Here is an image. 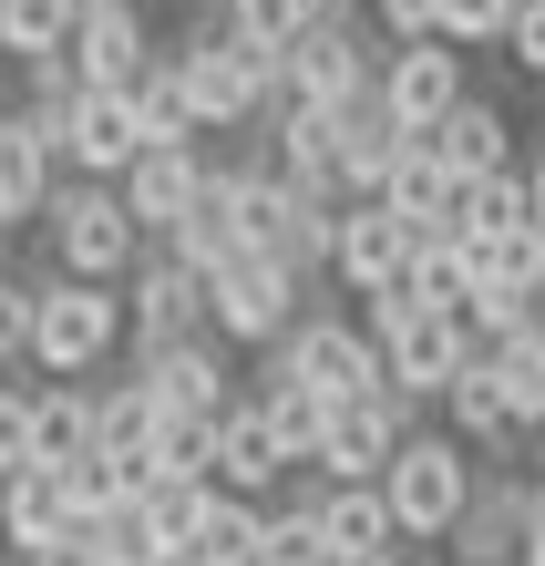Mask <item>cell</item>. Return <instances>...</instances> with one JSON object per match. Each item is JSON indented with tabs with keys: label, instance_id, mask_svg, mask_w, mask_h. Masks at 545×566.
<instances>
[{
	"label": "cell",
	"instance_id": "e0dca14e",
	"mask_svg": "<svg viewBox=\"0 0 545 566\" xmlns=\"http://www.w3.org/2000/svg\"><path fill=\"white\" fill-rule=\"evenodd\" d=\"M525 505H535L525 474H473V494H463V515H453L442 546L463 566H525Z\"/></svg>",
	"mask_w": 545,
	"mask_h": 566
},
{
	"label": "cell",
	"instance_id": "f907efd6",
	"mask_svg": "<svg viewBox=\"0 0 545 566\" xmlns=\"http://www.w3.org/2000/svg\"><path fill=\"white\" fill-rule=\"evenodd\" d=\"M535 319H545V248H535Z\"/></svg>",
	"mask_w": 545,
	"mask_h": 566
},
{
	"label": "cell",
	"instance_id": "8fae6325",
	"mask_svg": "<svg viewBox=\"0 0 545 566\" xmlns=\"http://www.w3.org/2000/svg\"><path fill=\"white\" fill-rule=\"evenodd\" d=\"M370 73H381V62H370V31L350 21V0H319V11L289 31V52H279V83L298 104H329V93H350Z\"/></svg>",
	"mask_w": 545,
	"mask_h": 566
},
{
	"label": "cell",
	"instance_id": "e575fe53",
	"mask_svg": "<svg viewBox=\"0 0 545 566\" xmlns=\"http://www.w3.org/2000/svg\"><path fill=\"white\" fill-rule=\"evenodd\" d=\"M319 391H298V381H258V422H268V443H279L289 463H310L319 453Z\"/></svg>",
	"mask_w": 545,
	"mask_h": 566
},
{
	"label": "cell",
	"instance_id": "816d5d0a",
	"mask_svg": "<svg viewBox=\"0 0 545 566\" xmlns=\"http://www.w3.org/2000/svg\"><path fill=\"white\" fill-rule=\"evenodd\" d=\"M165 566H207V556H196V546H176V556H165Z\"/></svg>",
	"mask_w": 545,
	"mask_h": 566
},
{
	"label": "cell",
	"instance_id": "74e56055",
	"mask_svg": "<svg viewBox=\"0 0 545 566\" xmlns=\"http://www.w3.org/2000/svg\"><path fill=\"white\" fill-rule=\"evenodd\" d=\"M525 319H535V289H525V279L463 289V329H473V340H504V329H525Z\"/></svg>",
	"mask_w": 545,
	"mask_h": 566
},
{
	"label": "cell",
	"instance_id": "b9f144b4",
	"mask_svg": "<svg viewBox=\"0 0 545 566\" xmlns=\"http://www.w3.org/2000/svg\"><path fill=\"white\" fill-rule=\"evenodd\" d=\"M504 62H525V73H545V0H515V21H504Z\"/></svg>",
	"mask_w": 545,
	"mask_h": 566
},
{
	"label": "cell",
	"instance_id": "ee69618b",
	"mask_svg": "<svg viewBox=\"0 0 545 566\" xmlns=\"http://www.w3.org/2000/svg\"><path fill=\"white\" fill-rule=\"evenodd\" d=\"M370 11H381L391 42H442V31H432V0H370Z\"/></svg>",
	"mask_w": 545,
	"mask_h": 566
},
{
	"label": "cell",
	"instance_id": "cb8c5ba5",
	"mask_svg": "<svg viewBox=\"0 0 545 566\" xmlns=\"http://www.w3.org/2000/svg\"><path fill=\"white\" fill-rule=\"evenodd\" d=\"M484 350V371L504 391V412H515V432H545V319L504 329V340H473Z\"/></svg>",
	"mask_w": 545,
	"mask_h": 566
},
{
	"label": "cell",
	"instance_id": "5b68a950",
	"mask_svg": "<svg viewBox=\"0 0 545 566\" xmlns=\"http://www.w3.org/2000/svg\"><path fill=\"white\" fill-rule=\"evenodd\" d=\"M114 340H124V289H104V279H42L31 289V360L52 381L93 371Z\"/></svg>",
	"mask_w": 545,
	"mask_h": 566
},
{
	"label": "cell",
	"instance_id": "836d02e7",
	"mask_svg": "<svg viewBox=\"0 0 545 566\" xmlns=\"http://www.w3.org/2000/svg\"><path fill=\"white\" fill-rule=\"evenodd\" d=\"M258 566H329L319 494H310V505H258Z\"/></svg>",
	"mask_w": 545,
	"mask_h": 566
},
{
	"label": "cell",
	"instance_id": "7c38bea8",
	"mask_svg": "<svg viewBox=\"0 0 545 566\" xmlns=\"http://www.w3.org/2000/svg\"><path fill=\"white\" fill-rule=\"evenodd\" d=\"M319 124H329V165H339V186H350V196H381V176H391L401 135H412V124L391 114L381 73H370V83H350V93H329V104H319Z\"/></svg>",
	"mask_w": 545,
	"mask_h": 566
},
{
	"label": "cell",
	"instance_id": "d6986e66",
	"mask_svg": "<svg viewBox=\"0 0 545 566\" xmlns=\"http://www.w3.org/2000/svg\"><path fill=\"white\" fill-rule=\"evenodd\" d=\"M145 155V124H134V93H73V114H62V165H83V176H124V165Z\"/></svg>",
	"mask_w": 545,
	"mask_h": 566
},
{
	"label": "cell",
	"instance_id": "4dcf8cb0",
	"mask_svg": "<svg viewBox=\"0 0 545 566\" xmlns=\"http://www.w3.org/2000/svg\"><path fill=\"white\" fill-rule=\"evenodd\" d=\"M186 546L207 556V566H258V494H227V484H207V505H196Z\"/></svg>",
	"mask_w": 545,
	"mask_h": 566
},
{
	"label": "cell",
	"instance_id": "f546056e",
	"mask_svg": "<svg viewBox=\"0 0 545 566\" xmlns=\"http://www.w3.org/2000/svg\"><path fill=\"white\" fill-rule=\"evenodd\" d=\"M319 536H329V566L360 556V546H401V525L381 505V484H329L319 494Z\"/></svg>",
	"mask_w": 545,
	"mask_h": 566
},
{
	"label": "cell",
	"instance_id": "4316f807",
	"mask_svg": "<svg viewBox=\"0 0 545 566\" xmlns=\"http://www.w3.org/2000/svg\"><path fill=\"white\" fill-rule=\"evenodd\" d=\"M279 474H289V453L268 443L258 402H227V412H217V484H227V494H258V505H268V484H279Z\"/></svg>",
	"mask_w": 545,
	"mask_h": 566
},
{
	"label": "cell",
	"instance_id": "3957f363",
	"mask_svg": "<svg viewBox=\"0 0 545 566\" xmlns=\"http://www.w3.org/2000/svg\"><path fill=\"white\" fill-rule=\"evenodd\" d=\"M463 494H473V443H453V432H401V443H391L381 505H391L401 536H453Z\"/></svg>",
	"mask_w": 545,
	"mask_h": 566
},
{
	"label": "cell",
	"instance_id": "7dc6e473",
	"mask_svg": "<svg viewBox=\"0 0 545 566\" xmlns=\"http://www.w3.org/2000/svg\"><path fill=\"white\" fill-rule=\"evenodd\" d=\"M339 566H412L401 546H360V556H339Z\"/></svg>",
	"mask_w": 545,
	"mask_h": 566
},
{
	"label": "cell",
	"instance_id": "484cf974",
	"mask_svg": "<svg viewBox=\"0 0 545 566\" xmlns=\"http://www.w3.org/2000/svg\"><path fill=\"white\" fill-rule=\"evenodd\" d=\"M93 453L124 474H155V391L145 381H104L93 391Z\"/></svg>",
	"mask_w": 545,
	"mask_h": 566
},
{
	"label": "cell",
	"instance_id": "f35d334b",
	"mask_svg": "<svg viewBox=\"0 0 545 566\" xmlns=\"http://www.w3.org/2000/svg\"><path fill=\"white\" fill-rule=\"evenodd\" d=\"M134 505H145V515L165 525V536L186 546V525H196V505H207V474H145V484H134Z\"/></svg>",
	"mask_w": 545,
	"mask_h": 566
},
{
	"label": "cell",
	"instance_id": "7402d4cb",
	"mask_svg": "<svg viewBox=\"0 0 545 566\" xmlns=\"http://www.w3.org/2000/svg\"><path fill=\"white\" fill-rule=\"evenodd\" d=\"M381 93H391L401 124L453 114V104H463V52H442V42H391V52H381Z\"/></svg>",
	"mask_w": 545,
	"mask_h": 566
},
{
	"label": "cell",
	"instance_id": "9c48e42d",
	"mask_svg": "<svg viewBox=\"0 0 545 566\" xmlns=\"http://www.w3.org/2000/svg\"><path fill=\"white\" fill-rule=\"evenodd\" d=\"M207 310H217V340H279V329L298 319V269L268 248H227L207 269Z\"/></svg>",
	"mask_w": 545,
	"mask_h": 566
},
{
	"label": "cell",
	"instance_id": "c3c4849f",
	"mask_svg": "<svg viewBox=\"0 0 545 566\" xmlns=\"http://www.w3.org/2000/svg\"><path fill=\"white\" fill-rule=\"evenodd\" d=\"M412 566H463V556H453V546H442V536H432V556H412Z\"/></svg>",
	"mask_w": 545,
	"mask_h": 566
},
{
	"label": "cell",
	"instance_id": "7bdbcfd3",
	"mask_svg": "<svg viewBox=\"0 0 545 566\" xmlns=\"http://www.w3.org/2000/svg\"><path fill=\"white\" fill-rule=\"evenodd\" d=\"M21 432H31V391L0 381V474H21Z\"/></svg>",
	"mask_w": 545,
	"mask_h": 566
},
{
	"label": "cell",
	"instance_id": "f6af8a7d",
	"mask_svg": "<svg viewBox=\"0 0 545 566\" xmlns=\"http://www.w3.org/2000/svg\"><path fill=\"white\" fill-rule=\"evenodd\" d=\"M11 566H93L83 546H11Z\"/></svg>",
	"mask_w": 545,
	"mask_h": 566
},
{
	"label": "cell",
	"instance_id": "ac0fdd59",
	"mask_svg": "<svg viewBox=\"0 0 545 566\" xmlns=\"http://www.w3.org/2000/svg\"><path fill=\"white\" fill-rule=\"evenodd\" d=\"M114 186H124V207H134V227H145V248H155V238H176V217L196 207V186H207V155H196V145H145Z\"/></svg>",
	"mask_w": 545,
	"mask_h": 566
},
{
	"label": "cell",
	"instance_id": "52a82bcc",
	"mask_svg": "<svg viewBox=\"0 0 545 566\" xmlns=\"http://www.w3.org/2000/svg\"><path fill=\"white\" fill-rule=\"evenodd\" d=\"M329 238H339V196L289 186L268 155H248V248L289 258V269L310 279V269H329Z\"/></svg>",
	"mask_w": 545,
	"mask_h": 566
},
{
	"label": "cell",
	"instance_id": "ba28073f",
	"mask_svg": "<svg viewBox=\"0 0 545 566\" xmlns=\"http://www.w3.org/2000/svg\"><path fill=\"white\" fill-rule=\"evenodd\" d=\"M165 73H176L196 135H217V124H248V114H258V93H268V73H279V62L248 52L237 31H207V42H176V52H165Z\"/></svg>",
	"mask_w": 545,
	"mask_h": 566
},
{
	"label": "cell",
	"instance_id": "ffe728a7",
	"mask_svg": "<svg viewBox=\"0 0 545 566\" xmlns=\"http://www.w3.org/2000/svg\"><path fill=\"white\" fill-rule=\"evenodd\" d=\"M134 381L155 391V412H165V422H217V412L237 402L217 340H196V350H145V360H134Z\"/></svg>",
	"mask_w": 545,
	"mask_h": 566
},
{
	"label": "cell",
	"instance_id": "bcb514c9",
	"mask_svg": "<svg viewBox=\"0 0 545 566\" xmlns=\"http://www.w3.org/2000/svg\"><path fill=\"white\" fill-rule=\"evenodd\" d=\"M525 217H535V238H545V155L525 165Z\"/></svg>",
	"mask_w": 545,
	"mask_h": 566
},
{
	"label": "cell",
	"instance_id": "8d00e7d4",
	"mask_svg": "<svg viewBox=\"0 0 545 566\" xmlns=\"http://www.w3.org/2000/svg\"><path fill=\"white\" fill-rule=\"evenodd\" d=\"M310 11H319V0H227V31H237L248 52H268V62H279V52H289V31L310 21Z\"/></svg>",
	"mask_w": 545,
	"mask_h": 566
},
{
	"label": "cell",
	"instance_id": "d590c367",
	"mask_svg": "<svg viewBox=\"0 0 545 566\" xmlns=\"http://www.w3.org/2000/svg\"><path fill=\"white\" fill-rule=\"evenodd\" d=\"M124 93H134V124H145V145H196V114H186V93H176V73H165V62H155L145 83H124Z\"/></svg>",
	"mask_w": 545,
	"mask_h": 566
},
{
	"label": "cell",
	"instance_id": "6da1fadb",
	"mask_svg": "<svg viewBox=\"0 0 545 566\" xmlns=\"http://www.w3.org/2000/svg\"><path fill=\"white\" fill-rule=\"evenodd\" d=\"M370 340H381V371H391L401 391H422V402L473 360L463 298H453V289H422V279H401V289L370 298Z\"/></svg>",
	"mask_w": 545,
	"mask_h": 566
},
{
	"label": "cell",
	"instance_id": "f1b7e54d",
	"mask_svg": "<svg viewBox=\"0 0 545 566\" xmlns=\"http://www.w3.org/2000/svg\"><path fill=\"white\" fill-rule=\"evenodd\" d=\"M432 402H442V422H453V443H515V412H504V391H494V371H484V350H473L463 371L432 391Z\"/></svg>",
	"mask_w": 545,
	"mask_h": 566
},
{
	"label": "cell",
	"instance_id": "4fadbf2b",
	"mask_svg": "<svg viewBox=\"0 0 545 566\" xmlns=\"http://www.w3.org/2000/svg\"><path fill=\"white\" fill-rule=\"evenodd\" d=\"M463 196H473V176H453L422 135H401V155H391V176H381V207L412 227L422 248H442V238H463Z\"/></svg>",
	"mask_w": 545,
	"mask_h": 566
},
{
	"label": "cell",
	"instance_id": "603a6c76",
	"mask_svg": "<svg viewBox=\"0 0 545 566\" xmlns=\"http://www.w3.org/2000/svg\"><path fill=\"white\" fill-rule=\"evenodd\" d=\"M412 135H422V145H432L442 165H453V176H504V165H515V124H504L494 104H473V93H463L453 114L412 124Z\"/></svg>",
	"mask_w": 545,
	"mask_h": 566
},
{
	"label": "cell",
	"instance_id": "8992f818",
	"mask_svg": "<svg viewBox=\"0 0 545 566\" xmlns=\"http://www.w3.org/2000/svg\"><path fill=\"white\" fill-rule=\"evenodd\" d=\"M268 381H298L319 391V402H360V391H381V340L350 319H289L279 340H268Z\"/></svg>",
	"mask_w": 545,
	"mask_h": 566
},
{
	"label": "cell",
	"instance_id": "1f68e13d",
	"mask_svg": "<svg viewBox=\"0 0 545 566\" xmlns=\"http://www.w3.org/2000/svg\"><path fill=\"white\" fill-rule=\"evenodd\" d=\"M83 556H93V566H165V556H176V536H165V525L124 494V505H104V515L83 525Z\"/></svg>",
	"mask_w": 545,
	"mask_h": 566
},
{
	"label": "cell",
	"instance_id": "30bf717a",
	"mask_svg": "<svg viewBox=\"0 0 545 566\" xmlns=\"http://www.w3.org/2000/svg\"><path fill=\"white\" fill-rule=\"evenodd\" d=\"M412 402L422 391H401V381H381V391H360V402H329L319 412V474L329 484H381V463H391V443L412 432Z\"/></svg>",
	"mask_w": 545,
	"mask_h": 566
},
{
	"label": "cell",
	"instance_id": "44dd1931",
	"mask_svg": "<svg viewBox=\"0 0 545 566\" xmlns=\"http://www.w3.org/2000/svg\"><path fill=\"white\" fill-rule=\"evenodd\" d=\"M155 248L196 258V269H217L227 248H248V165H207V186H196V207L176 217V238H155Z\"/></svg>",
	"mask_w": 545,
	"mask_h": 566
},
{
	"label": "cell",
	"instance_id": "d6a6232c",
	"mask_svg": "<svg viewBox=\"0 0 545 566\" xmlns=\"http://www.w3.org/2000/svg\"><path fill=\"white\" fill-rule=\"evenodd\" d=\"M73 11H83V0H0V52H11V62L73 52Z\"/></svg>",
	"mask_w": 545,
	"mask_h": 566
},
{
	"label": "cell",
	"instance_id": "681fc988",
	"mask_svg": "<svg viewBox=\"0 0 545 566\" xmlns=\"http://www.w3.org/2000/svg\"><path fill=\"white\" fill-rule=\"evenodd\" d=\"M11 114H21V83H0V124H11Z\"/></svg>",
	"mask_w": 545,
	"mask_h": 566
},
{
	"label": "cell",
	"instance_id": "5bb4252c",
	"mask_svg": "<svg viewBox=\"0 0 545 566\" xmlns=\"http://www.w3.org/2000/svg\"><path fill=\"white\" fill-rule=\"evenodd\" d=\"M73 73L93 93H124L155 73V42H145V0H83L73 11Z\"/></svg>",
	"mask_w": 545,
	"mask_h": 566
},
{
	"label": "cell",
	"instance_id": "f5cc1de1",
	"mask_svg": "<svg viewBox=\"0 0 545 566\" xmlns=\"http://www.w3.org/2000/svg\"><path fill=\"white\" fill-rule=\"evenodd\" d=\"M525 484H535V494H545V443H535V474H525Z\"/></svg>",
	"mask_w": 545,
	"mask_h": 566
},
{
	"label": "cell",
	"instance_id": "60d3db41",
	"mask_svg": "<svg viewBox=\"0 0 545 566\" xmlns=\"http://www.w3.org/2000/svg\"><path fill=\"white\" fill-rule=\"evenodd\" d=\"M0 360H31V279L0 269Z\"/></svg>",
	"mask_w": 545,
	"mask_h": 566
},
{
	"label": "cell",
	"instance_id": "277c9868",
	"mask_svg": "<svg viewBox=\"0 0 545 566\" xmlns=\"http://www.w3.org/2000/svg\"><path fill=\"white\" fill-rule=\"evenodd\" d=\"M124 329H134V360H145V350H196V340H217L207 269L176 258V248H145V258H134V279H124Z\"/></svg>",
	"mask_w": 545,
	"mask_h": 566
},
{
	"label": "cell",
	"instance_id": "7a4b0ae2",
	"mask_svg": "<svg viewBox=\"0 0 545 566\" xmlns=\"http://www.w3.org/2000/svg\"><path fill=\"white\" fill-rule=\"evenodd\" d=\"M52 258H62V279H104V289H124L134 279V258H145V227H134V207H124V186H104V176H83V186H52Z\"/></svg>",
	"mask_w": 545,
	"mask_h": 566
},
{
	"label": "cell",
	"instance_id": "83f0119b",
	"mask_svg": "<svg viewBox=\"0 0 545 566\" xmlns=\"http://www.w3.org/2000/svg\"><path fill=\"white\" fill-rule=\"evenodd\" d=\"M52 176H62V165H52V145L11 114V124H0V227H11V238L52 207Z\"/></svg>",
	"mask_w": 545,
	"mask_h": 566
},
{
	"label": "cell",
	"instance_id": "9a60e30c",
	"mask_svg": "<svg viewBox=\"0 0 545 566\" xmlns=\"http://www.w3.org/2000/svg\"><path fill=\"white\" fill-rule=\"evenodd\" d=\"M329 269L350 279L360 298L401 289V279H412V227H401L381 196H350V207H339V238H329Z\"/></svg>",
	"mask_w": 545,
	"mask_h": 566
},
{
	"label": "cell",
	"instance_id": "ab89813d",
	"mask_svg": "<svg viewBox=\"0 0 545 566\" xmlns=\"http://www.w3.org/2000/svg\"><path fill=\"white\" fill-rule=\"evenodd\" d=\"M504 21H515V0H432L442 42H504Z\"/></svg>",
	"mask_w": 545,
	"mask_h": 566
},
{
	"label": "cell",
	"instance_id": "2e32d148",
	"mask_svg": "<svg viewBox=\"0 0 545 566\" xmlns=\"http://www.w3.org/2000/svg\"><path fill=\"white\" fill-rule=\"evenodd\" d=\"M83 484L73 474H52V463H21V474H0V536L11 546H83Z\"/></svg>",
	"mask_w": 545,
	"mask_h": 566
},
{
	"label": "cell",
	"instance_id": "d4e9b609",
	"mask_svg": "<svg viewBox=\"0 0 545 566\" xmlns=\"http://www.w3.org/2000/svg\"><path fill=\"white\" fill-rule=\"evenodd\" d=\"M83 453H93V391H73V381L31 391V432H21V463H52V474H73Z\"/></svg>",
	"mask_w": 545,
	"mask_h": 566
}]
</instances>
